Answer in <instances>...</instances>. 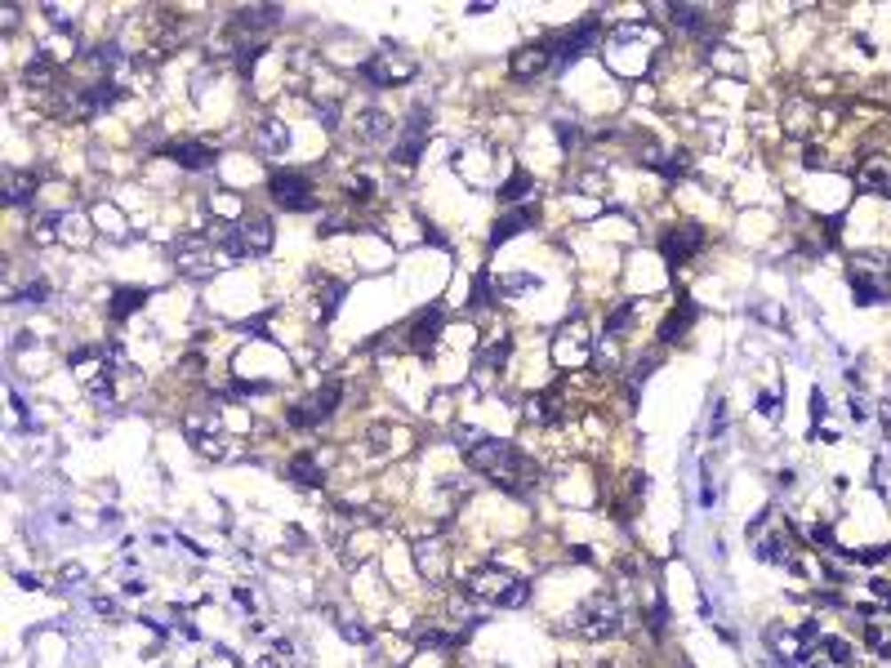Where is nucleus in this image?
<instances>
[{
	"instance_id": "cd10ccee",
	"label": "nucleus",
	"mask_w": 891,
	"mask_h": 668,
	"mask_svg": "<svg viewBox=\"0 0 891 668\" xmlns=\"http://www.w3.org/2000/svg\"><path fill=\"white\" fill-rule=\"evenodd\" d=\"M290 481H294V486H308V490H322V486H326V473L317 468L313 455H294V459H290Z\"/></svg>"
},
{
	"instance_id": "c03bdc74",
	"label": "nucleus",
	"mask_w": 891,
	"mask_h": 668,
	"mask_svg": "<svg viewBox=\"0 0 891 668\" xmlns=\"http://www.w3.org/2000/svg\"><path fill=\"white\" fill-rule=\"evenodd\" d=\"M348 196H353V201H370V196H375V179H370V174H357V179L348 183Z\"/></svg>"
},
{
	"instance_id": "c85d7f7f",
	"label": "nucleus",
	"mask_w": 891,
	"mask_h": 668,
	"mask_svg": "<svg viewBox=\"0 0 891 668\" xmlns=\"http://www.w3.org/2000/svg\"><path fill=\"white\" fill-rule=\"evenodd\" d=\"M143 303H147V290H143V285H121V290L112 294V307H107V312H112V321H125V316H134Z\"/></svg>"
},
{
	"instance_id": "c756f323",
	"label": "nucleus",
	"mask_w": 891,
	"mask_h": 668,
	"mask_svg": "<svg viewBox=\"0 0 891 668\" xmlns=\"http://www.w3.org/2000/svg\"><path fill=\"white\" fill-rule=\"evenodd\" d=\"M276 19H281L276 5H254V10H241V14L232 19V32H263V28L276 23Z\"/></svg>"
},
{
	"instance_id": "f8f14e48",
	"label": "nucleus",
	"mask_w": 891,
	"mask_h": 668,
	"mask_svg": "<svg viewBox=\"0 0 891 668\" xmlns=\"http://www.w3.org/2000/svg\"><path fill=\"white\" fill-rule=\"evenodd\" d=\"M174 263H179V272L183 276H192V281H210L227 258H223V250L219 245H210V241H183L179 250H174Z\"/></svg>"
},
{
	"instance_id": "dca6fc26",
	"label": "nucleus",
	"mask_w": 891,
	"mask_h": 668,
	"mask_svg": "<svg viewBox=\"0 0 891 668\" xmlns=\"http://www.w3.org/2000/svg\"><path fill=\"white\" fill-rule=\"evenodd\" d=\"M442 321H446V307L442 303H428L419 316H415V325H410V334H406V344H410V353H419V357H428L433 353V344H437V334H442Z\"/></svg>"
},
{
	"instance_id": "2f4dec72",
	"label": "nucleus",
	"mask_w": 891,
	"mask_h": 668,
	"mask_svg": "<svg viewBox=\"0 0 891 668\" xmlns=\"http://www.w3.org/2000/svg\"><path fill=\"white\" fill-rule=\"evenodd\" d=\"M851 285H855V303H882L887 298V281L882 276H869V272H851Z\"/></svg>"
},
{
	"instance_id": "09e8293b",
	"label": "nucleus",
	"mask_w": 891,
	"mask_h": 668,
	"mask_svg": "<svg viewBox=\"0 0 891 668\" xmlns=\"http://www.w3.org/2000/svg\"><path fill=\"white\" fill-rule=\"evenodd\" d=\"M727 433V402H713V428H709V437H722Z\"/></svg>"
},
{
	"instance_id": "9b49d317",
	"label": "nucleus",
	"mask_w": 891,
	"mask_h": 668,
	"mask_svg": "<svg viewBox=\"0 0 891 668\" xmlns=\"http://www.w3.org/2000/svg\"><path fill=\"white\" fill-rule=\"evenodd\" d=\"M72 375H76L81 388H90V397H99V402L112 397V375H116V370H112L107 353H99V348L76 353V357H72Z\"/></svg>"
},
{
	"instance_id": "4c0bfd02",
	"label": "nucleus",
	"mask_w": 891,
	"mask_h": 668,
	"mask_svg": "<svg viewBox=\"0 0 891 668\" xmlns=\"http://www.w3.org/2000/svg\"><path fill=\"white\" fill-rule=\"evenodd\" d=\"M210 210H214L219 219H236V214H241V196L227 192V187H219V192L210 196Z\"/></svg>"
},
{
	"instance_id": "f704fd0d",
	"label": "nucleus",
	"mask_w": 891,
	"mask_h": 668,
	"mask_svg": "<svg viewBox=\"0 0 891 668\" xmlns=\"http://www.w3.org/2000/svg\"><path fill=\"white\" fill-rule=\"evenodd\" d=\"M820 655H824L833 668H851V664H855V650H851L847 637H820Z\"/></svg>"
},
{
	"instance_id": "3c124183",
	"label": "nucleus",
	"mask_w": 891,
	"mask_h": 668,
	"mask_svg": "<svg viewBox=\"0 0 891 668\" xmlns=\"http://www.w3.org/2000/svg\"><path fill=\"white\" fill-rule=\"evenodd\" d=\"M807 535H811V544H815V548H833V535H829V526H811Z\"/></svg>"
},
{
	"instance_id": "ea45409f",
	"label": "nucleus",
	"mask_w": 891,
	"mask_h": 668,
	"mask_svg": "<svg viewBox=\"0 0 891 668\" xmlns=\"http://www.w3.org/2000/svg\"><path fill=\"white\" fill-rule=\"evenodd\" d=\"M495 298V281L486 276V272H477L473 276V294H468V307H486Z\"/></svg>"
},
{
	"instance_id": "4468645a",
	"label": "nucleus",
	"mask_w": 891,
	"mask_h": 668,
	"mask_svg": "<svg viewBox=\"0 0 891 668\" xmlns=\"http://www.w3.org/2000/svg\"><path fill=\"white\" fill-rule=\"evenodd\" d=\"M424 143H428V112L419 107V112L402 125V134H397V143H393V161H397V165H419Z\"/></svg>"
},
{
	"instance_id": "ddd939ff",
	"label": "nucleus",
	"mask_w": 891,
	"mask_h": 668,
	"mask_svg": "<svg viewBox=\"0 0 891 668\" xmlns=\"http://www.w3.org/2000/svg\"><path fill=\"white\" fill-rule=\"evenodd\" d=\"M700 241H704V227H700V223H678V227H664V232H660V254H664L669 267H682V263L700 250Z\"/></svg>"
},
{
	"instance_id": "72a5a7b5",
	"label": "nucleus",
	"mask_w": 891,
	"mask_h": 668,
	"mask_svg": "<svg viewBox=\"0 0 891 668\" xmlns=\"http://www.w3.org/2000/svg\"><path fill=\"white\" fill-rule=\"evenodd\" d=\"M339 303H344V281H322L317 285V321H330Z\"/></svg>"
},
{
	"instance_id": "a211bd4d",
	"label": "nucleus",
	"mask_w": 891,
	"mask_h": 668,
	"mask_svg": "<svg viewBox=\"0 0 891 668\" xmlns=\"http://www.w3.org/2000/svg\"><path fill=\"white\" fill-rule=\"evenodd\" d=\"M174 165H183V170H210L214 161H219V147H210V143H192V139H183V143H165L161 147Z\"/></svg>"
},
{
	"instance_id": "4be33fe9",
	"label": "nucleus",
	"mask_w": 891,
	"mask_h": 668,
	"mask_svg": "<svg viewBox=\"0 0 891 668\" xmlns=\"http://www.w3.org/2000/svg\"><path fill=\"white\" fill-rule=\"evenodd\" d=\"M771 650H776L784 664H793V668H802V664L811 659V646H807V637H802L798 628H771Z\"/></svg>"
},
{
	"instance_id": "39448f33",
	"label": "nucleus",
	"mask_w": 891,
	"mask_h": 668,
	"mask_svg": "<svg viewBox=\"0 0 891 668\" xmlns=\"http://www.w3.org/2000/svg\"><path fill=\"white\" fill-rule=\"evenodd\" d=\"M362 76H366L375 90H393V85H406V81L415 76V59H410L406 45L379 41V45L370 50V59L362 63Z\"/></svg>"
},
{
	"instance_id": "f03ea898",
	"label": "nucleus",
	"mask_w": 891,
	"mask_h": 668,
	"mask_svg": "<svg viewBox=\"0 0 891 668\" xmlns=\"http://www.w3.org/2000/svg\"><path fill=\"white\" fill-rule=\"evenodd\" d=\"M656 50H660V32H651L647 23H629V28H620V32L607 41V63H611L620 76L638 81V76L651 72Z\"/></svg>"
},
{
	"instance_id": "0eeeda50",
	"label": "nucleus",
	"mask_w": 891,
	"mask_h": 668,
	"mask_svg": "<svg viewBox=\"0 0 891 668\" xmlns=\"http://www.w3.org/2000/svg\"><path fill=\"white\" fill-rule=\"evenodd\" d=\"M620 628V601L611 592H593L588 601H579L575 610V632L588 641H607Z\"/></svg>"
},
{
	"instance_id": "5701e85b",
	"label": "nucleus",
	"mask_w": 891,
	"mask_h": 668,
	"mask_svg": "<svg viewBox=\"0 0 891 668\" xmlns=\"http://www.w3.org/2000/svg\"><path fill=\"white\" fill-rule=\"evenodd\" d=\"M855 187L873 196H891V156H869L855 174Z\"/></svg>"
},
{
	"instance_id": "1a4fd4ad",
	"label": "nucleus",
	"mask_w": 891,
	"mask_h": 668,
	"mask_svg": "<svg viewBox=\"0 0 891 668\" xmlns=\"http://www.w3.org/2000/svg\"><path fill=\"white\" fill-rule=\"evenodd\" d=\"M339 402H344V384L335 379V384L317 388L313 397H304L299 406H290V415H285V419H290V428H304V433H308V428L326 424V419L339 410Z\"/></svg>"
},
{
	"instance_id": "79ce46f5",
	"label": "nucleus",
	"mask_w": 891,
	"mask_h": 668,
	"mask_svg": "<svg viewBox=\"0 0 891 668\" xmlns=\"http://www.w3.org/2000/svg\"><path fill=\"white\" fill-rule=\"evenodd\" d=\"M647 624H651L656 637L669 628V606H664V597H651V606H647Z\"/></svg>"
},
{
	"instance_id": "603ef678",
	"label": "nucleus",
	"mask_w": 891,
	"mask_h": 668,
	"mask_svg": "<svg viewBox=\"0 0 891 668\" xmlns=\"http://www.w3.org/2000/svg\"><path fill=\"white\" fill-rule=\"evenodd\" d=\"M90 606H94V615H103V619L116 615V601H112V597H90Z\"/></svg>"
},
{
	"instance_id": "2eb2a0df",
	"label": "nucleus",
	"mask_w": 891,
	"mask_h": 668,
	"mask_svg": "<svg viewBox=\"0 0 891 668\" xmlns=\"http://www.w3.org/2000/svg\"><path fill=\"white\" fill-rule=\"evenodd\" d=\"M410 557H415V566H419V575H424L428 584H442V579H446V566H450L446 539H437V535L415 539V544H410Z\"/></svg>"
},
{
	"instance_id": "6e6d98bb",
	"label": "nucleus",
	"mask_w": 891,
	"mask_h": 668,
	"mask_svg": "<svg viewBox=\"0 0 891 668\" xmlns=\"http://www.w3.org/2000/svg\"><path fill=\"white\" fill-rule=\"evenodd\" d=\"M0 23H5V32H14V23H19V14H14V5H5V14H0Z\"/></svg>"
},
{
	"instance_id": "5fc2aeb1",
	"label": "nucleus",
	"mask_w": 891,
	"mask_h": 668,
	"mask_svg": "<svg viewBox=\"0 0 891 668\" xmlns=\"http://www.w3.org/2000/svg\"><path fill=\"white\" fill-rule=\"evenodd\" d=\"M878 419H882V428H887V437H891V402L878 406Z\"/></svg>"
},
{
	"instance_id": "6e6552de",
	"label": "nucleus",
	"mask_w": 891,
	"mask_h": 668,
	"mask_svg": "<svg viewBox=\"0 0 891 668\" xmlns=\"http://www.w3.org/2000/svg\"><path fill=\"white\" fill-rule=\"evenodd\" d=\"M187 433V446L201 455V459H223L227 455V428L219 419V410H201V415H187L183 424Z\"/></svg>"
},
{
	"instance_id": "49530a36",
	"label": "nucleus",
	"mask_w": 891,
	"mask_h": 668,
	"mask_svg": "<svg viewBox=\"0 0 891 668\" xmlns=\"http://www.w3.org/2000/svg\"><path fill=\"white\" fill-rule=\"evenodd\" d=\"M330 619H335V628H344V632H348L353 641H366V637H370V632H366V628H362L357 619H348V615H339V610H335Z\"/></svg>"
},
{
	"instance_id": "13d9d810",
	"label": "nucleus",
	"mask_w": 891,
	"mask_h": 668,
	"mask_svg": "<svg viewBox=\"0 0 891 668\" xmlns=\"http://www.w3.org/2000/svg\"><path fill=\"white\" fill-rule=\"evenodd\" d=\"M802 668H833V664H829V659H815V655H811V659H807Z\"/></svg>"
},
{
	"instance_id": "37998d69",
	"label": "nucleus",
	"mask_w": 891,
	"mask_h": 668,
	"mask_svg": "<svg viewBox=\"0 0 891 668\" xmlns=\"http://www.w3.org/2000/svg\"><path fill=\"white\" fill-rule=\"evenodd\" d=\"M59 227H63V219H59V214H41L32 232H36V241H45V245H50V241L59 236Z\"/></svg>"
},
{
	"instance_id": "20e7f679",
	"label": "nucleus",
	"mask_w": 891,
	"mask_h": 668,
	"mask_svg": "<svg viewBox=\"0 0 891 668\" xmlns=\"http://www.w3.org/2000/svg\"><path fill=\"white\" fill-rule=\"evenodd\" d=\"M548 357H553V366H561V370H579V366H588L593 357H598V334H593V325H588L584 316H570V321H561V325L553 330Z\"/></svg>"
},
{
	"instance_id": "393cba45",
	"label": "nucleus",
	"mask_w": 891,
	"mask_h": 668,
	"mask_svg": "<svg viewBox=\"0 0 891 668\" xmlns=\"http://www.w3.org/2000/svg\"><path fill=\"white\" fill-rule=\"evenodd\" d=\"M36 196V174H28V170H5V205L14 210V205H28Z\"/></svg>"
},
{
	"instance_id": "c9c22d12",
	"label": "nucleus",
	"mask_w": 891,
	"mask_h": 668,
	"mask_svg": "<svg viewBox=\"0 0 891 668\" xmlns=\"http://www.w3.org/2000/svg\"><path fill=\"white\" fill-rule=\"evenodd\" d=\"M530 192H535L530 174H526V170H513V174H508V183L499 187V201H504V205H513V201H526Z\"/></svg>"
},
{
	"instance_id": "a18cd8bd",
	"label": "nucleus",
	"mask_w": 891,
	"mask_h": 668,
	"mask_svg": "<svg viewBox=\"0 0 891 668\" xmlns=\"http://www.w3.org/2000/svg\"><path fill=\"white\" fill-rule=\"evenodd\" d=\"M758 415H767V419L780 415V388H771V393L762 388V393H758Z\"/></svg>"
},
{
	"instance_id": "58836bf2",
	"label": "nucleus",
	"mask_w": 891,
	"mask_h": 668,
	"mask_svg": "<svg viewBox=\"0 0 891 668\" xmlns=\"http://www.w3.org/2000/svg\"><path fill=\"white\" fill-rule=\"evenodd\" d=\"M535 285H539V276H535V272H508V276L499 281V294H508V298H513V294H526V290H535Z\"/></svg>"
},
{
	"instance_id": "423d86ee",
	"label": "nucleus",
	"mask_w": 891,
	"mask_h": 668,
	"mask_svg": "<svg viewBox=\"0 0 891 668\" xmlns=\"http://www.w3.org/2000/svg\"><path fill=\"white\" fill-rule=\"evenodd\" d=\"M544 45H548V54H553V72H561V68H570L579 54H593V50L602 45V19L588 14V19H579L575 28L548 36Z\"/></svg>"
},
{
	"instance_id": "7ed1b4c3",
	"label": "nucleus",
	"mask_w": 891,
	"mask_h": 668,
	"mask_svg": "<svg viewBox=\"0 0 891 668\" xmlns=\"http://www.w3.org/2000/svg\"><path fill=\"white\" fill-rule=\"evenodd\" d=\"M464 588H468L473 601L499 606V610H513V606H521L530 597V584L521 575L504 570V566H477L473 575H464Z\"/></svg>"
},
{
	"instance_id": "a878e982",
	"label": "nucleus",
	"mask_w": 891,
	"mask_h": 668,
	"mask_svg": "<svg viewBox=\"0 0 891 668\" xmlns=\"http://www.w3.org/2000/svg\"><path fill=\"white\" fill-rule=\"evenodd\" d=\"M530 227H535V210H526V205H521V210H508V214L495 223V232H490V245H504L508 236H517V232H530Z\"/></svg>"
},
{
	"instance_id": "bb28decb",
	"label": "nucleus",
	"mask_w": 891,
	"mask_h": 668,
	"mask_svg": "<svg viewBox=\"0 0 891 668\" xmlns=\"http://www.w3.org/2000/svg\"><path fill=\"white\" fill-rule=\"evenodd\" d=\"M357 130H362L366 143H388V139H393V121H388L384 107H366L362 121H357Z\"/></svg>"
},
{
	"instance_id": "8fccbe9b",
	"label": "nucleus",
	"mask_w": 891,
	"mask_h": 668,
	"mask_svg": "<svg viewBox=\"0 0 891 668\" xmlns=\"http://www.w3.org/2000/svg\"><path fill=\"white\" fill-rule=\"evenodd\" d=\"M81 575H85L81 566H63V570H59V588H76V584H81Z\"/></svg>"
},
{
	"instance_id": "a19ab883",
	"label": "nucleus",
	"mask_w": 891,
	"mask_h": 668,
	"mask_svg": "<svg viewBox=\"0 0 891 668\" xmlns=\"http://www.w3.org/2000/svg\"><path fill=\"white\" fill-rule=\"evenodd\" d=\"M864 641H869V650H873L878 659H891V632H887V628H873V624H869V628H864Z\"/></svg>"
},
{
	"instance_id": "473e14b6",
	"label": "nucleus",
	"mask_w": 891,
	"mask_h": 668,
	"mask_svg": "<svg viewBox=\"0 0 891 668\" xmlns=\"http://www.w3.org/2000/svg\"><path fill=\"white\" fill-rule=\"evenodd\" d=\"M793 544L789 535H767V544H758V557L762 561H776V566H793Z\"/></svg>"
},
{
	"instance_id": "de8ad7c7",
	"label": "nucleus",
	"mask_w": 891,
	"mask_h": 668,
	"mask_svg": "<svg viewBox=\"0 0 891 668\" xmlns=\"http://www.w3.org/2000/svg\"><path fill=\"white\" fill-rule=\"evenodd\" d=\"M651 370H656V357H638V366H633V375H629V388L638 393V384H642Z\"/></svg>"
},
{
	"instance_id": "864d4df0",
	"label": "nucleus",
	"mask_w": 891,
	"mask_h": 668,
	"mask_svg": "<svg viewBox=\"0 0 891 668\" xmlns=\"http://www.w3.org/2000/svg\"><path fill=\"white\" fill-rule=\"evenodd\" d=\"M19 298H28V303H41V298H45V281H32V285H28Z\"/></svg>"
},
{
	"instance_id": "f257e3e1",
	"label": "nucleus",
	"mask_w": 891,
	"mask_h": 668,
	"mask_svg": "<svg viewBox=\"0 0 891 668\" xmlns=\"http://www.w3.org/2000/svg\"><path fill=\"white\" fill-rule=\"evenodd\" d=\"M459 446H464L468 464H473L490 486H499L504 495L526 499V495L539 486V464H535L526 450H517L513 441H504V437H473L468 428H459Z\"/></svg>"
},
{
	"instance_id": "9d476101",
	"label": "nucleus",
	"mask_w": 891,
	"mask_h": 668,
	"mask_svg": "<svg viewBox=\"0 0 891 668\" xmlns=\"http://www.w3.org/2000/svg\"><path fill=\"white\" fill-rule=\"evenodd\" d=\"M267 192H272L276 210H290V214H304V210L317 205L313 179H308V174H294V170H276V174L267 179Z\"/></svg>"
},
{
	"instance_id": "412c9836",
	"label": "nucleus",
	"mask_w": 891,
	"mask_h": 668,
	"mask_svg": "<svg viewBox=\"0 0 891 668\" xmlns=\"http://www.w3.org/2000/svg\"><path fill=\"white\" fill-rule=\"evenodd\" d=\"M696 316H700V307H696V298L691 294H678V307L664 316V325H660V344H678L682 334L696 325Z\"/></svg>"
},
{
	"instance_id": "e433bc0d",
	"label": "nucleus",
	"mask_w": 891,
	"mask_h": 668,
	"mask_svg": "<svg viewBox=\"0 0 891 668\" xmlns=\"http://www.w3.org/2000/svg\"><path fill=\"white\" fill-rule=\"evenodd\" d=\"M638 298H629V303H620L616 312H611V321H607V334H611V339H616V334H629L633 330V316H638Z\"/></svg>"
},
{
	"instance_id": "6ab92c4d",
	"label": "nucleus",
	"mask_w": 891,
	"mask_h": 668,
	"mask_svg": "<svg viewBox=\"0 0 891 668\" xmlns=\"http://www.w3.org/2000/svg\"><path fill=\"white\" fill-rule=\"evenodd\" d=\"M521 415L530 419V424H539V428H548V424H557L561 415H566V402H561V388H544V393H535V397H526V406H521Z\"/></svg>"
},
{
	"instance_id": "b1692460",
	"label": "nucleus",
	"mask_w": 891,
	"mask_h": 668,
	"mask_svg": "<svg viewBox=\"0 0 891 668\" xmlns=\"http://www.w3.org/2000/svg\"><path fill=\"white\" fill-rule=\"evenodd\" d=\"M254 143H259L263 156H281V152H290V125H285L281 116H263Z\"/></svg>"
},
{
	"instance_id": "aec40b11",
	"label": "nucleus",
	"mask_w": 891,
	"mask_h": 668,
	"mask_svg": "<svg viewBox=\"0 0 891 668\" xmlns=\"http://www.w3.org/2000/svg\"><path fill=\"white\" fill-rule=\"evenodd\" d=\"M272 223L267 219H241L236 223V241H241V254L245 258H259V254H267L272 250Z\"/></svg>"
},
{
	"instance_id": "f3484780",
	"label": "nucleus",
	"mask_w": 891,
	"mask_h": 668,
	"mask_svg": "<svg viewBox=\"0 0 891 668\" xmlns=\"http://www.w3.org/2000/svg\"><path fill=\"white\" fill-rule=\"evenodd\" d=\"M508 72H513L517 81H535V76L553 72V54H548V45H544V41H530V45L513 50V59H508Z\"/></svg>"
},
{
	"instance_id": "7c9ffc66",
	"label": "nucleus",
	"mask_w": 891,
	"mask_h": 668,
	"mask_svg": "<svg viewBox=\"0 0 891 668\" xmlns=\"http://www.w3.org/2000/svg\"><path fill=\"white\" fill-rule=\"evenodd\" d=\"M504 362H508V334H499V339H486V344L477 348V375H481V370H504Z\"/></svg>"
},
{
	"instance_id": "4d7b16f0",
	"label": "nucleus",
	"mask_w": 891,
	"mask_h": 668,
	"mask_svg": "<svg viewBox=\"0 0 891 668\" xmlns=\"http://www.w3.org/2000/svg\"><path fill=\"white\" fill-rule=\"evenodd\" d=\"M232 597H236V601H241V606H245V610H254V597H250V592H245V588H232Z\"/></svg>"
}]
</instances>
